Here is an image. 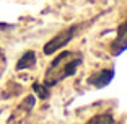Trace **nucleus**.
I'll list each match as a JSON object with an SVG mask.
<instances>
[{
	"label": "nucleus",
	"instance_id": "nucleus-7",
	"mask_svg": "<svg viewBox=\"0 0 127 124\" xmlns=\"http://www.w3.org/2000/svg\"><path fill=\"white\" fill-rule=\"evenodd\" d=\"M33 88H34V91L39 93V96H41V98H47L49 96V91H47V88H46V85L41 86V85H37V83H34Z\"/></svg>",
	"mask_w": 127,
	"mask_h": 124
},
{
	"label": "nucleus",
	"instance_id": "nucleus-5",
	"mask_svg": "<svg viewBox=\"0 0 127 124\" xmlns=\"http://www.w3.org/2000/svg\"><path fill=\"white\" fill-rule=\"evenodd\" d=\"M34 62H36V54L33 52V51H28V52H25L21 57H20L18 64H16V70H23V69H30L34 65Z\"/></svg>",
	"mask_w": 127,
	"mask_h": 124
},
{
	"label": "nucleus",
	"instance_id": "nucleus-1",
	"mask_svg": "<svg viewBox=\"0 0 127 124\" xmlns=\"http://www.w3.org/2000/svg\"><path fill=\"white\" fill-rule=\"evenodd\" d=\"M80 64H82V57H80L78 52H62L49 65L44 77V85L52 86L56 83H59L60 80L73 75Z\"/></svg>",
	"mask_w": 127,
	"mask_h": 124
},
{
	"label": "nucleus",
	"instance_id": "nucleus-8",
	"mask_svg": "<svg viewBox=\"0 0 127 124\" xmlns=\"http://www.w3.org/2000/svg\"><path fill=\"white\" fill-rule=\"evenodd\" d=\"M0 54H2V52H0Z\"/></svg>",
	"mask_w": 127,
	"mask_h": 124
},
{
	"label": "nucleus",
	"instance_id": "nucleus-6",
	"mask_svg": "<svg viewBox=\"0 0 127 124\" xmlns=\"http://www.w3.org/2000/svg\"><path fill=\"white\" fill-rule=\"evenodd\" d=\"M93 124H119V123H116L111 114H101V116H98L95 119Z\"/></svg>",
	"mask_w": 127,
	"mask_h": 124
},
{
	"label": "nucleus",
	"instance_id": "nucleus-2",
	"mask_svg": "<svg viewBox=\"0 0 127 124\" xmlns=\"http://www.w3.org/2000/svg\"><path fill=\"white\" fill-rule=\"evenodd\" d=\"M75 30H77V26H72V28H68V30H65V31H62L60 34H57L56 38H52L51 41L47 42V44L44 46V54H52V52H56L59 47H62V46H65L68 41H70L72 38H73V34H75Z\"/></svg>",
	"mask_w": 127,
	"mask_h": 124
},
{
	"label": "nucleus",
	"instance_id": "nucleus-3",
	"mask_svg": "<svg viewBox=\"0 0 127 124\" xmlns=\"http://www.w3.org/2000/svg\"><path fill=\"white\" fill-rule=\"evenodd\" d=\"M112 47H114V52H121L127 47V23H124L122 26L117 31V38L112 42Z\"/></svg>",
	"mask_w": 127,
	"mask_h": 124
},
{
	"label": "nucleus",
	"instance_id": "nucleus-4",
	"mask_svg": "<svg viewBox=\"0 0 127 124\" xmlns=\"http://www.w3.org/2000/svg\"><path fill=\"white\" fill-rule=\"evenodd\" d=\"M114 77V72L109 70V69H106V70H101L99 74H96V75H93L90 79V83H93L95 86H104L108 85L109 82H111V79Z\"/></svg>",
	"mask_w": 127,
	"mask_h": 124
}]
</instances>
